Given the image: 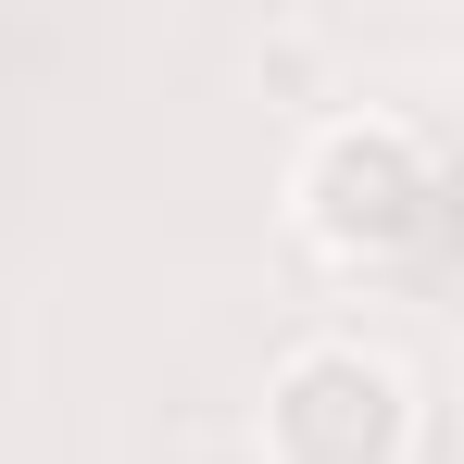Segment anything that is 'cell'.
I'll use <instances>...</instances> for the list:
<instances>
[{
    "label": "cell",
    "instance_id": "6da1fadb",
    "mask_svg": "<svg viewBox=\"0 0 464 464\" xmlns=\"http://www.w3.org/2000/svg\"><path fill=\"white\" fill-rule=\"evenodd\" d=\"M289 227L326 264H389L440 227V151L401 113H326L289 151Z\"/></svg>",
    "mask_w": 464,
    "mask_h": 464
},
{
    "label": "cell",
    "instance_id": "7a4b0ae2",
    "mask_svg": "<svg viewBox=\"0 0 464 464\" xmlns=\"http://www.w3.org/2000/svg\"><path fill=\"white\" fill-rule=\"evenodd\" d=\"M264 464H401L414 452V377L364 339H302L264 377Z\"/></svg>",
    "mask_w": 464,
    "mask_h": 464
}]
</instances>
